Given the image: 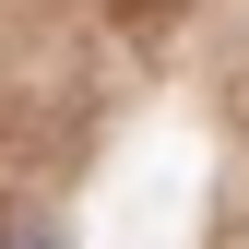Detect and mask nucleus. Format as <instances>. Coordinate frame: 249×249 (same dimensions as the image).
I'll list each match as a JSON object with an SVG mask.
<instances>
[{
  "instance_id": "f257e3e1",
  "label": "nucleus",
  "mask_w": 249,
  "mask_h": 249,
  "mask_svg": "<svg viewBox=\"0 0 249 249\" xmlns=\"http://www.w3.org/2000/svg\"><path fill=\"white\" fill-rule=\"evenodd\" d=\"M0 249H59V237H48V226H12V237H0Z\"/></svg>"
}]
</instances>
